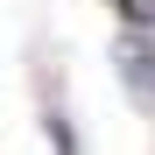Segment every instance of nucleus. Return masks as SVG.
I'll return each mask as SVG.
<instances>
[{"label":"nucleus","instance_id":"f257e3e1","mask_svg":"<svg viewBox=\"0 0 155 155\" xmlns=\"http://www.w3.org/2000/svg\"><path fill=\"white\" fill-rule=\"evenodd\" d=\"M120 78H127V92L155 113V42L148 35H127L120 42Z\"/></svg>","mask_w":155,"mask_h":155},{"label":"nucleus","instance_id":"f03ea898","mask_svg":"<svg viewBox=\"0 0 155 155\" xmlns=\"http://www.w3.org/2000/svg\"><path fill=\"white\" fill-rule=\"evenodd\" d=\"M113 7L134 21V28H148V21H155V0H113Z\"/></svg>","mask_w":155,"mask_h":155}]
</instances>
